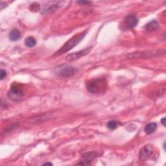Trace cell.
Masks as SVG:
<instances>
[{
    "instance_id": "1",
    "label": "cell",
    "mask_w": 166,
    "mask_h": 166,
    "mask_svg": "<svg viewBox=\"0 0 166 166\" xmlns=\"http://www.w3.org/2000/svg\"><path fill=\"white\" fill-rule=\"evenodd\" d=\"M106 89L107 82L104 78H96L87 83V90L92 93H103Z\"/></svg>"
},
{
    "instance_id": "2",
    "label": "cell",
    "mask_w": 166,
    "mask_h": 166,
    "mask_svg": "<svg viewBox=\"0 0 166 166\" xmlns=\"http://www.w3.org/2000/svg\"><path fill=\"white\" fill-rule=\"evenodd\" d=\"M87 33V31H85V32H82L79 34H77L74 36H73L71 38H70L68 41H67L61 47V48L57 51L56 53L54 54V56H60L62 54L66 53V52L69 51L71 49L74 48L80 42L85 38V35Z\"/></svg>"
},
{
    "instance_id": "3",
    "label": "cell",
    "mask_w": 166,
    "mask_h": 166,
    "mask_svg": "<svg viewBox=\"0 0 166 166\" xmlns=\"http://www.w3.org/2000/svg\"><path fill=\"white\" fill-rule=\"evenodd\" d=\"M8 97L13 101H19L23 97V92L21 85L14 82L8 92Z\"/></svg>"
},
{
    "instance_id": "4",
    "label": "cell",
    "mask_w": 166,
    "mask_h": 166,
    "mask_svg": "<svg viewBox=\"0 0 166 166\" xmlns=\"http://www.w3.org/2000/svg\"><path fill=\"white\" fill-rule=\"evenodd\" d=\"M77 69L68 64H63L59 66L56 70V74L62 77H70L74 75Z\"/></svg>"
},
{
    "instance_id": "5",
    "label": "cell",
    "mask_w": 166,
    "mask_h": 166,
    "mask_svg": "<svg viewBox=\"0 0 166 166\" xmlns=\"http://www.w3.org/2000/svg\"><path fill=\"white\" fill-rule=\"evenodd\" d=\"M162 53L164 51H151V52H142V53H132L128 56V59H135V58H153L154 56L162 55Z\"/></svg>"
},
{
    "instance_id": "6",
    "label": "cell",
    "mask_w": 166,
    "mask_h": 166,
    "mask_svg": "<svg viewBox=\"0 0 166 166\" xmlns=\"http://www.w3.org/2000/svg\"><path fill=\"white\" fill-rule=\"evenodd\" d=\"M154 153V149L151 145L143 147L139 151V158L142 161H146L150 158Z\"/></svg>"
},
{
    "instance_id": "7",
    "label": "cell",
    "mask_w": 166,
    "mask_h": 166,
    "mask_svg": "<svg viewBox=\"0 0 166 166\" xmlns=\"http://www.w3.org/2000/svg\"><path fill=\"white\" fill-rule=\"evenodd\" d=\"M92 47H90V48H86L83 50L75 52V53H71L66 56V60L67 61L76 60L77 59H80L81 57H82L83 56H85L87 54L89 53L90 51L92 50Z\"/></svg>"
},
{
    "instance_id": "8",
    "label": "cell",
    "mask_w": 166,
    "mask_h": 166,
    "mask_svg": "<svg viewBox=\"0 0 166 166\" xmlns=\"http://www.w3.org/2000/svg\"><path fill=\"white\" fill-rule=\"evenodd\" d=\"M138 22V18L135 14H130L125 20V27L128 29H133L137 25Z\"/></svg>"
},
{
    "instance_id": "9",
    "label": "cell",
    "mask_w": 166,
    "mask_h": 166,
    "mask_svg": "<svg viewBox=\"0 0 166 166\" xmlns=\"http://www.w3.org/2000/svg\"><path fill=\"white\" fill-rule=\"evenodd\" d=\"M97 157V154L95 152L86 153L82 155V160L79 165H90L91 162L93 159H94Z\"/></svg>"
},
{
    "instance_id": "10",
    "label": "cell",
    "mask_w": 166,
    "mask_h": 166,
    "mask_svg": "<svg viewBox=\"0 0 166 166\" xmlns=\"http://www.w3.org/2000/svg\"><path fill=\"white\" fill-rule=\"evenodd\" d=\"M157 128V124L156 123H149L145 125L144 131L147 134H150L153 133Z\"/></svg>"
},
{
    "instance_id": "11",
    "label": "cell",
    "mask_w": 166,
    "mask_h": 166,
    "mask_svg": "<svg viewBox=\"0 0 166 166\" xmlns=\"http://www.w3.org/2000/svg\"><path fill=\"white\" fill-rule=\"evenodd\" d=\"M20 36H21V34H20V31L16 29H12L9 33V38L13 42L18 40L20 38Z\"/></svg>"
},
{
    "instance_id": "12",
    "label": "cell",
    "mask_w": 166,
    "mask_h": 166,
    "mask_svg": "<svg viewBox=\"0 0 166 166\" xmlns=\"http://www.w3.org/2000/svg\"><path fill=\"white\" fill-rule=\"evenodd\" d=\"M159 27V24L157 20H152L149 22L146 25H145V29L148 31H153L157 30Z\"/></svg>"
},
{
    "instance_id": "13",
    "label": "cell",
    "mask_w": 166,
    "mask_h": 166,
    "mask_svg": "<svg viewBox=\"0 0 166 166\" xmlns=\"http://www.w3.org/2000/svg\"><path fill=\"white\" fill-rule=\"evenodd\" d=\"M62 4H63V2H56L55 4L52 5L51 6L48 10H47L46 13H53L55 12L56 10H57L62 7Z\"/></svg>"
},
{
    "instance_id": "14",
    "label": "cell",
    "mask_w": 166,
    "mask_h": 166,
    "mask_svg": "<svg viewBox=\"0 0 166 166\" xmlns=\"http://www.w3.org/2000/svg\"><path fill=\"white\" fill-rule=\"evenodd\" d=\"M36 41L35 38L32 37V36H29L25 40V45L28 48H33L36 45Z\"/></svg>"
},
{
    "instance_id": "15",
    "label": "cell",
    "mask_w": 166,
    "mask_h": 166,
    "mask_svg": "<svg viewBox=\"0 0 166 166\" xmlns=\"http://www.w3.org/2000/svg\"><path fill=\"white\" fill-rule=\"evenodd\" d=\"M40 5L38 3H33L31 4L30 5V7H29V9L31 11H32V12H38L40 10Z\"/></svg>"
},
{
    "instance_id": "16",
    "label": "cell",
    "mask_w": 166,
    "mask_h": 166,
    "mask_svg": "<svg viewBox=\"0 0 166 166\" xmlns=\"http://www.w3.org/2000/svg\"><path fill=\"white\" fill-rule=\"evenodd\" d=\"M117 125H118V123L116 121H109L107 123V127H108V128L110 129V130L116 129L117 128Z\"/></svg>"
},
{
    "instance_id": "17",
    "label": "cell",
    "mask_w": 166,
    "mask_h": 166,
    "mask_svg": "<svg viewBox=\"0 0 166 166\" xmlns=\"http://www.w3.org/2000/svg\"><path fill=\"white\" fill-rule=\"evenodd\" d=\"M7 76V72L4 70H1L0 71V78H1V80H3L4 78L6 77Z\"/></svg>"
},
{
    "instance_id": "18",
    "label": "cell",
    "mask_w": 166,
    "mask_h": 166,
    "mask_svg": "<svg viewBox=\"0 0 166 166\" xmlns=\"http://www.w3.org/2000/svg\"><path fill=\"white\" fill-rule=\"evenodd\" d=\"M77 3L81 5H89L92 3L91 2H86V1H79V2H77Z\"/></svg>"
},
{
    "instance_id": "19",
    "label": "cell",
    "mask_w": 166,
    "mask_h": 166,
    "mask_svg": "<svg viewBox=\"0 0 166 166\" xmlns=\"http://www.w3.org/2000/svg\"><path fill=\"white\" fill-rule=\"evenodd\" d=\"M7 5L5 3L1 2V4H0V7H1V10H2L5 7H7V5Z\"/></svg>"
},
{
    "instance_id": "20",
    "label": "cell",
    "mask_w": 166,
    "mask_h": 166,
    "mask_svg": "<svg viewBox=\"0 0 166 166\" xmlns=\"http://www.w3.org/2000/svg\"><path fill=\"white\" fill-rule=\"evenodd\" d=\"M165 120H166L165 117H164V118H162V119H161V123H162V125L164 126H165Z\"/></svg>"
},
{
    "instance_id": "21",
    "label": "cell",
    "mask_w": 166,
    "mask_h": 166,
    "mask_svg": "<svg viewBox=\"0 0 166 166\" xmlns=\"http://www.w3.org/2000/svg\"><path fill=\"white\" fill-rule=\"evenodd\" d=\"M53 165V164H52L51 163H49V162H48V163H45V164H44V165Z\"/></svg>"
}]
</instances>
